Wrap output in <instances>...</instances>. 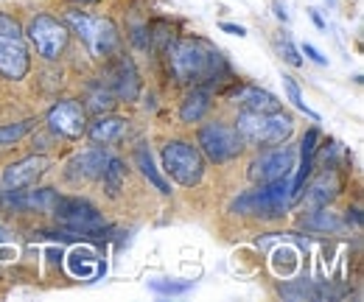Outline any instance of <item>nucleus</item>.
Masks as SVG:
<instances>
[{
    "label": "nucleus",
    "mask_w": 364,
    "mask_h": 302,
    "mask_svg": "<svg viewBox=\"0 0 364 302\" xmlns=\"http://www.w3.org/2000/svg\"><path fill=\"white\" fill-rule=\"evenodd\" d=\"M166 62L180 85H202L219 79V70H228L219 50L202 40H174L166 48Z\"/></svg>",
    "instance_id": "obj_1"
},
{
    "label": "nucleus",
    "mask_w": 364,
    "mask_h": 302,
    "mask_svg": "<svg viewBox=\"0 0 364 302\" xmlns=\"http://www.w3.org/2000/svg\"><path fill=\"white\" fill-rule=\"evenodd\" d=\"M232 126L238 129L244 146L267 149V146L289 143V137L294 131V118L286 115L283 109H274V112H250V109H241L238 118L232 121Z\"/></svg>",
    "instance_id": "obj_2"
},
{
    "label": "nucleus",
    "mask_w": 364,
    "mask_h": 302,
    "mask_svg": "<svg viewBox=\"0 0 364 302\" xmlns=\"http://www.w3.org/2000/svg\"><path fill=\"white\" fill-rule=\"evenodd\" d=\"M65 26L70 28V34H76L90 48L92 56H101V59L109 56L121 43L118 26L101 14H87L82 9H70V11H65Z\"/></svg>",
    "instance_id": "obj_3"
},
{
    "label": "nucleus",
    "mask_w": 364,
    "mask_h": 302,
    "mask_svg": "<svg viewBox=\"0 0 364 302\" xmlns=\"http://www.w3.org/2000/svg\"><path fill=\"white\" fill-rule=\"evenodd\" d=\"M291 202L289 193V176L286 179H274V182H264L255 190L232 199L230 213L235 216H258V218H280L286 216Z\"/></svg>",
    "instance_id": "obj_4"
},
{
    "label": "nucleus",
    "mask_w": 364,
    "mask_h": 302,
    "mask_svg": "<svg viewBox=\"0 0 364 302\" xmlns=\"http://www.w3.org/2000/svg\"><path fill=\"white\" fill-rule=\"evenodd\" d=\"M163 173L171 176L182 188H193L202 182L205 176V157L199 151V146L188 143V140H168L163 146Z\"/></svg>",
    "instance_id": "obj_5"
},
{
    "label": "nucleus",
    "mask_w": 364,
    "mask_h": 302,
    "mask_svg": "<svg viewBox=\"0 0 364 302\" xmlns=\"http://www.w3.org/2000/svg\"><path fill=\"white\" fill-rule=\"evenodd\" d=\"M196 146H199L202 157L216 163V166H225L230 160L241 157V151H244V140H241L238 129L232 124H225V121H210V124L199 126Z\"/></svg>",
    "instance_id": "obj_6"
},
{
    "label": "nucleus",
    "mask_w": 364,
    "mask_h": 302,
    "mask_svg": "<svg viewBox=\"0 0 364 302\" xmlns=\"http://www.w3.org/2000/svg\"><path fill=\"white\" fill-rule=\"evenodd\" d=\"M23 37H28V43L37 50V56L53 62V59H59L65 53V48L70 43V28L65 26V20H56L50 14H37V17L28 20Z\"/></svg>",
    "instance_id": "obj_7"
},
{
    "label": "nucleus",
    "mask_w": 364,
    "mask_h": 302,
    "mask_svg": "<svg viewBox=\"0 0 364 302\" xmlns=\"http://www.w3.org/2000/svg\"><path fill=\"white\" fill-rule=\"evenodd\" d=\"M50 213L59 224L82 235H95L104 230V218L98 213V207H92L87 199H79V196H56Z\"/></svg>",
    "instance_id": "obj_8"
},
{
    "label": "nucleus",
    "mask_w": 364,
    "mask_h": 302,
    "mask_svg": "<svg viewBox=\"0 0 364 302\" xmlns=\"http://www.w3.org/2000/svg\"><path fill=\"white\" fill-rule=\"evenodd\" d=\"M294 163H297V149L280 143L267 151H261L252 163H250V179L255 185H264V182H274V179H286L289 173L294 171Z\"/></svg>",
    "instance_id": "obj_9"
},
{
    "label": "nucleus",
    "mask_w": 364,
    "mask_h": 302,
    "mask_svg": "<svg viewBox=\"0 0 364 302\" xmlns=\"http://www.w3.org/2000/svg\"><path fill=\"white\" fill-rule=\"evenodd\" d=\"M46 124L48 129L59 137H68V140H79L85 131H87V109L85 104L73 101V98H62L56 101L46 115Z\"/></svg>",
    "instance_id": "obj_10"
},
{
    "label": "nucleus",
    "mask_w": 364,
    "mask_h": 302,
    "mask_svg": "<svg viewBox=\"0 0 364 302\" xmlns=\"http://www.w3.org/2000/svg\"><path fill=\"white\" fill-rule=\"evenodd\" d=\"M31 70V53L23 37H11V40H0V76L20 82L26 79Z\"/></svg>",
    "instance_id": "obj_11"
},
{
    "label": "nucleus",
    "mask_w": 364,
    "mask_h": 302,
    "mask_svg": "<svg viewBox=\"0 0 364 302\" xmlns=\"http://www.w3.org/2000/svg\"><path fill=\"white\" fill-rule=\"evenodd\" d=\"M48 166H50V160H48L46 154L23 157V160H17V163H11V166L3 168V185H6L9 190L31 188V185H37V179L48 171Z\"/></svg>",
    "instance_id": "obj_12"
},
{
    "label": "nucleus",
    "mask_w": 364,
    "mask_h": 302,
    "mask_svg": "<svg viewBox=\"0 0 364 302\" xmlns=\"http://www.w3.org/2000/svg\"><path fill=\"white\" fill-rule=\"evenodd\" d=\"M107 87L121 101H137V95H140V79H137L135 62L127 59V56H118L107 68Z\"/></svg>",
    "instance_id": "obj_13"
},
{
    "label": "nucleus",
    "mask_w": 364,
    "mask_h": 302,
    "mask_svg": "<svg viewBox=\"0 0 364 302\" xmlns=\"http://www.w3.org/2000/svg\"><path fill=\"white\" fill-rule=\"evenodd\" d=\"M319 151V131L309 129L303 134V143H300V166L294 171V179L289 182V193H291V202H297L303 196V188L306 182L311 179V171H314V157Z\"/></svg>",
    "instance_id": "obj_14"
},
{
    "label": "nucleus",
    "mask_w": 364,
    "mask_h": 302,
    "mask_svg": "<svg viewBox=\"0 0 364 302\" xmlns=\"http://www.w3.org/2000/svg\"><path fill=\"white\" fill-rule=\"evenodd\" d=\"M107 160H109V154L101 151V149L82 151L68 163V179H73V182H79V179H101V173L107 168Z\"/></svg>",
    "instance_id": "obj_15"
},
{
    "label": "nucleus",
    "mask_w": 364,
    "mask_h": 302,
    "mask_svg": "<svg viewBox=\"0 0 364 302\" xmlns=\"http://www.w3.org/2000/svg\"><path fill=\"white\" fill-rule=\"evenodd\" d=\"M309 185V182H306ZM339 176L333 171H322L309 185V188H303L306 190V202H309V207H328L333 199H336V193H339Z\"/></svg>",
    "instance_id": "obj_16"
},
{
    "label": "nucleus",
    "mask_w": 364,
    "mask_h": 302,
    "mask_svg": "<svg viewBox=\"0 0 364 302\" xmlns=\"http://www.w3.org/2000/svg\"><path fill=\"white\" fill-rule=\"evenodd\" d=\"M124 131H127V121L124 118H115V115H98L92 124H87V131L85 134H90L92 143H104V146H109V143H118L121 137H124Z\"/></svg>",
    "instance_id": "obj_17"
},
{
    "label": "nucleus",
    "mask_w": 364,
    "mask_h": 302,
    "mask_svg": "<svg viewBox=\"0 0 364 302\" xmlns=\"http://www.w3.org/2000/svg\"><path fill=\"white\" fill-rule=\"evenodd\" d=\"M208 112H210V90L193 85V90L185 95L180 107V121L182 124H199Z\"/></svg>",
    "instance_id": "obj_18"
},
{
    "label": "nucleus",
    "mask_w": 364,
    "mask_h": 302,
    "mask_svg": "<svg viewBox=\"0 0 364 302\" xmlns=\"http://www.w3.org/2000/svg\"><path fill=\"white\" fill-rule=\"evenodd\" d=\"M238 101L250 112H274V109H283V104L274 98L269 90H258V87L238 90Z\"/></svg>",
    "instance_id": "obj_19"
},
{
    "label": "nucleus",
    "mask_w": 364,
    "mask_h": 302,
    "mask_svg": "<svg viewBox=\"0 0 364 302\" xmlns=\"http://www.w3.org/2000/svg\"><path fill=\"white\" fill-rule=\"evenodd\" d=\"M135 166L140 168V173H143V176H146V179H149L160 193H163V196H168V193H171V185L166 182V176H163L160 168L154 166V157H151V151H149L146 146H137L135 149Z\"/></svg>",
    "instance_id": "obj_20"
},
{
    "label": "nucleus",
    "mask_w": 364,
    "mask_h": 302,
    "mask_svg": "<svg viewBox=\"0 0 364 302\" xmlns=\"http://www.w3.org/2000/svg\"><path fill=\"white\" fill-rule=\"evenodd\" d=\"M68 269H70L73 277H92V274L101 271L98 258H95V252H90V249H73L68 255Z\"/></svg>",
    "instance_id": "obj_21"
},
{
    "label": "nucleus",
    "mask_w": 364,
    "mask_h": 302,
    "mask_svg": "<svg viewBox=\"0 0 364 302\" xmlns=\"http://www.w3.org/2000/svg\"><path fill=\"white\" fill-rule=\"evenodd\" d=\"M115 107V95H112V90L104 85V82H98V85H92L87 90V104H85V109H92V112H109Z\"/></svg>",
    "instance_id": "obj_22"
},
{
    "label": "nucleus",
    "mask_w": 364,
    "mask_h": 302,
    "mask_svg": "<svg viewBox=\"0 0 364 302\" xmlns=\"http://www.w3.org/2000/svg\"><path fill=\"white\" fill-rule=\"evenodd\" d=\"M297 266H300V252H297V249H291V247H280V249H274L272 252V269L277 271V274L291 277V274L297 271Z\"/></svg>",
    "instance_id": "obj_23"
},
{
    "label": "nucleus",
    "mask_w": 364,
    "mask_h": 302,
    "mask_svg": "<svg viewBox=\"0 0 364 302\" xmlns=\"http://www.w3.org/2000/svg\"><path fill=\"white\" fill-rule=\"evenodd\" d=\"M101 179H104L107 193H109V196H118V190L124 188V179H127L124 163L115 160V157H109V160H107V168H104V173H101Z\"/></svg>",
    "instance_id": "obj_24"
},
{
    "label": "nucleus",
    "mask_w": 364,
    "mask_h": 302,
    "mask_svg": "<svg viewBox=\"0 0 364 302\" xmlns=\"http://www.w3.org/2000/svg\"><path fill=\"white\" fill-rule=\"evenodd\" d=\"M303 224L309 230H319V232H336V230H342V218L336 216V213H331L328 207H317V213L303 218Z\"/></svg>",
    "instance_id": "obj_25"
},
{
    "label": "nucleus",
    "mask_w": 364,
    "mask_h": 302,
    "mask_svg": "<svg viewBox=\"0 0 364 302\" xmlns=\"http://www.w3.org/2000/svg\"><path fill=\"white\" fill-rule=\"evenodd\" d=\"M34 126H37V121H34V118H26V121H20V124L0 126V146H11V143L23 140V137L34 129Z\"/></svg>",
    "instance_id": "obj_26"
},
{
    "label": "nucleus",
    "mask_w": 364,
    "mask_h": 302,
    "mask_svg": "<svg viewBox=\"0 0 364 302\" xmlns=\"http://www.w3.org/2000/svg\"><path fill=\"white\" fill-rule=\"evenodd\" d=\"M283 90H286L289 101H291V104H294V107H297L300 112H306L309 118H314V121H319L317 112H314V109H311V107H309V104L303 101V92H300V85H297V82H294L291 76H286V73H283Z\"/></svg>",
    "instance_id": "obj_27"
},
{
    "label": "nucleus",
    "mask_w": 364,
    "mask_h": 302,
    "mask_svg": "<svg viewBox=\"0 0 364 302\" xmlns=\"http://www.w3.org/2000/svg\"><path fill=\"white\" fill-rule=\"evenodd\" d=\"M277 291H280V297H286V300H309V297H322V291H319V288H311V286H306V283H300V286H280Z\"/></svg>",
    "instance_id": "obj_28"
},
{
    "label": "nucleus",
    "mask_w": 364,
    "mask_h": 302,
    "mask_svg": "<svg viewBox=\"0 0 364 302\" xmlns=\"http://www.w3.org/2000/svg\"><path fill=\"white\" fill-rule=\"evenodd\" d=\"M149 288L157 291V294H166V297H177V294H185L191 291V283H168V280H149Z\"/></svg>",
    "instance_id": "obj_29"
},
{
    "label": "nucleus",
    "mask_w": 364,
    "mask_h": 302,
    "mask_svg": "<svg viewBox=\"0 0 364 302\" xmlns=\"http://www.w3.org/2000/svg\"><path fill=\"white\" fill-rule=\"evenodd\" d=\"M11 37H23V26L14 17L0 14V40H11Z\"/></svg>",
    "instance_id": "obj_30"
},
{
    "label": "nucleus",
    "mask_w": 364,
    "mask_h": 302,
    "mask_svg": "<svg viewBox=\"0 0 364 302\" xmlns=\"http://www.w3.org/2000/svg\"><path fill=\"white\" fill-rule=\"evenodd\" d=\"M280 53H283V59H286L291 68H300V65H303V59H300L297 48L291 45V40H283V43H280Z\"/></svg>",
    "instance_id": "obj_31"
},
{
    "label": "nucleus",
    "mask_w": 364,
    "mask_h": 302,
    "mask_svg": "<svg viewBox=\"0 0 364 302\" xmlns=\"http://www.w3.org/2000/svg\"><path fill=\"white\" fill-rule=\"evenodd\" d=\"M300 50H303V53H306V56H309L311 62H317V65H328V59H325V56L319 53V50L314 48V45L303 43V45H300Z\"/></svg>",
    "instance_id": "obj_32"
},
{
    "label": "nucleus",
    "mask_w": 364,
    "mask_h": 302,
    "mask_svg": "<svg viewBox=\"0 0 364 302\" xmlns=\"http://www.w3.org/2000/svg\"><path fill=\"white\" fill-rule=\"evenodd\" d=\"M225 34H232V37H247V28L244 26H235V23H222L219 26Z\"/></svg>",
    "instance_id": "obj_33"
},
{
    "label": "nucleus",
    "mask_w": 364,
    "mask_h": 302,
    "mask_svg": "<svg viewBox=\"0 0 364 302\" xmlns=\"http://www.w3.org/2000/svg\"><path fill=\"white\" fill-rule=\"evenodd\" d=\"M274 14H277V17L283 20V23L289 20V14H286V6H283V3H274Z\"/></svg>",
    "instance_id": "obj_34"
},
{
    "label": "nucleus",
    "mask_w": 364,
    "mask_h": 302,
    "mask_svg": "<svg viewBox=\"0 0 364 302\" xmlns=\"http://www.w3.org/2000/svg\"><path fill=\"white\" fill-rule=\"evenodd\" d=\"M311 20H314V23H317L319 28H325V23H322V17H319L317 11H311Z\"/></svg>",
    "instance_id": "obj_35"
},
{
    "label": "nucleus",
    "mask_w": 364,
    "mask_h": 302,
    "mask_svg": "<svg viewBox=\"0 0 364 302\" xmlns=\"http://www.w3.org/2000/svg\"><path fill=\"white\" fill-rule=\"evenodd\" d=\"M76 3H98V0H76Z\"/></svg>",
    "instance_id": "obj_36"
}]
</instances>
